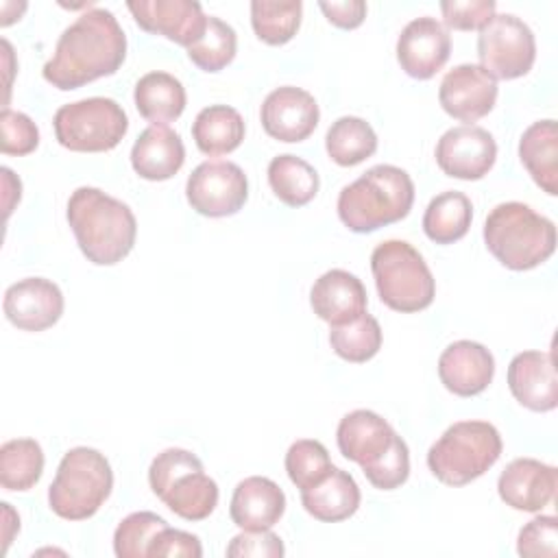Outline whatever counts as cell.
<instances>
[{
  "mask_svg": "<svg viewBox=\"0 0 558 558\" xmlns=\"http://www.w3.org/2000/svg\"><path fill=\"white\" fill-rule=\"evenodd\" d=\"M124 57L126 35L120 22L109 9L92 7L59 35L41 74L52 87L70 92L116 74Z\"/></svg>",
  "mask_w": 558,
  "mask_h": 558,
  "instance_id": "6da1fadb",
  "label": "cell"
},
{
  "mask_svg": "<svg viewBox=\"0 0 558 558\" xmlns=\"http://www.w3.org/2000/svg\"><path fill=\"white\" fill-rule=\"evenodd\" d=\"M65 216L81 253L96 266L122 262L135 244V214L98 187H76L68 198Z\"/></svg>",
  "mask_w": 558,
  "mask_h": 558,
  "instance_id": "7a4b0ae2",
  "label": "cell"
},
{
  "mask_svg": "<svg viewBox=\"0 0 558 558\" xmlns=\"http://www.w3.org/2000/svg\"><path fill=\"white\" fill-rule=\"evenodd\" d=\"M414 203V183L397 166L379 163L338 194V218L353 233H371L405 218Z\"/></svg>",
  "mask_w": 558,
  "mask_h": 558,
  "instance_id": "3957f363",
  "label": "cell"
},
{
  "mask_svg": "<svg viewBox=\"0 0 558 558\" xmlns=\"http://www.w3.org/2000/svg\"><path fill=\"white\" fill-rule=\"evenodd\" d=\"M488 253L510 270H532L556 251V225L519 201L499 203L484 222Z\"/></svg>",
  "mask_w": 558,
  "mask_h": 558,
  "instance_id": "277c9868",
  "label": "cell"
},
{
  "mask_svg": "<svg viewBox=\"0 0 558 558\" xmlns=\"http://www.w3.org/2000/svg\"><path fill=\"white\" fill-rule=\"evenodd\" d=\"M499 429L488 421H458L427 451L432 475L447 486H464L482 477L501 456Z\"/></svg>",
  "mask_w": 558,
  "mask_h": 558,
  "instance_id": "5b68a950",
  "label": "cell"
},
{
  "mask_svg": "<svg viewBox=\"0 0 558 558\" xmlns=\"http://www.w3.org/2000/svg\"><path fill=\"white\" fill-rule=\"evenodd\" d=\"M111 488L113 471L105 453L92 447H74L57 466L48 488V506L65 521H83L100 510Z\"/></svg>",
  "mask_w": 558,
  "mask_h": 558,
  "instance_id": "8992f818",
  "label": "cell"
},
{
  "mask_svg": "<svg viewBox=\"0 0 558 558\" xmlns=\"http://www.w3.org/2000/svg\"><path fill=\"white\" fill-rule=\"evenodd\" d=\"M371 272L381 303L401 314L432 305L436 279L423 255L405 240H384L371 253Z\"/></svg>",
  "mask_w": 558,
  "mask_h": 558,
  "instance_id": "52a82bcc",
  "label": "cell"
},
{
  "mask_svg": "<svg viewBox=\"0 0 558 558\" xmlns=\"http://www.w3.org/2000/svg\"><path fill=\"white\" fill-rule=\"evenodd\" d=\"M150 490L170 512L185 521H203L218 506V484L203 471V462L187 449L170 447L148 466Z\"/></svg>",
  "mask_w": 558,
  "mask_h": 558,
  "instance_id": "ba28073f",
  "label": "cell"
},
{
  "mask_svg": "<svg viewBox=\"0 0 558 558\" xmlns=\"http://www.w3.org/2000/svg\"><path fill=\"white\" fill-rule=\"evenodd\" d=\"M57 142L72 153L113 150L129 131L124 109L105 96L68 102L52 118Z\"/></svg>",
  "mask_w": 558,
  "mask_h": 558,
  "instance_id": "9c48e42d",
  "label": "cell"
},
{
  "mask_svg": "<svg viewBox=\"0 0 558 558\" xmlns=\"http://www.w3.org/2000/svg\"><path fill=\"white\" fill-rule=\"evenodd\" d=\"M477 59L495 81L525 76L536 59L532 28L512 13H495L493 20L480 28Z\"/></svg>",
  "mask_w": 558,
  "mask_h": 558,
  "instance_id": "30bf717a",
  "label": "cell"
},
{
  "mask_svg": "<svg viewBox=\"0 0 558 558\" xmlns=\"http://www.w3.org/2000/svg\"><path fill=\"white\" fill-rule=\"evenodd\" d=\"M185 196L192 209L201 216H233L248 198V179L233 161H203L187 177Z\"/></svg>",
  "mask_w": 558,
  "mask_h": 558,
  "instance_id": "8fae6325",
  "label": "cell"
},
{
  "mask_svg": "<svg viewBox=\"0 0 558 558\" xmlns=\"http://www.w3.org/2000/svg\"><path fill=\"white\" fill-rule=\"evenodd\" d=\"M438 168L462 181H477L490 172L497 159V144L493 135L475 124L447 129L434 150Z\"/></svg>",
  "mask_w": 558,
  "mask_h": 558,
  "instance_id": "7c38bea8",
  "label": "cell"
},
{
  "mask_svg": "<svg viewBox=\"0 0 558 558\" xmlns=\"http://www.w3.org/2000/svg\"><path fill=\"white\" fill-rule=\"evenodd\" d=\"M497 92V81L482 65L460 63L442 76L438 102L451 118L473 124L493 111Z\"/></svg>",
  "mask_w": 558,
  "mask_h": 558,
  "instance_id": "4fadbf2b",
  "label": "cell"
},
{
  "mask_svg": "<svg viewBox=\"0 0 558 558\" xmlns=\"http://www.w3.org/2000/svg\"><path fill=\"white\" fill-rule=\"evenodd\" d=\"M126 7L142 31L185 48L196 44L207 28L209 15L196 0H129Z\"/></svg>",
  "mask_w": 558,
  "mask_h": 558,
  "instance_id": "5bb4252c",
  "label": "cell"
},
{
  "mask_svg": "<svg viewBox=\"0 0 558 558\" xmlns=\"http://www.w3.org/2000/svg\"><path fill=\"white\" fill-rule=\"evenodd\" d=\"M259 120L272 140L294 144L314 133L320 120V109L310 92L294 85H283L264 98Z\"/></svg>",
  "mask_w": 558,
  "mask_h": 558,
  "instance_id": "9a60e30c",
  "label": "cell"
},
{
  "mask_svg": "<svg viewBox=\"0 0 558 558\" xmlns=\"http://www.w3.org/2000/svg\"><path fill=\"white\" fill-rule=\"evenodd\" d=\"M63 292L46 277H26L7 288L2 310L7 320L22 331H44L63 314Z\"/></svg>",
  "mask_w": 558,
  "mask_h": 558,
  "instance_id": "2e32d148",
  "label": "cell"
},
{
  "mask_svg": "<svg viewBox=\"0 0 558 558\" xmlns=\"http://www.w3.org/2000/svg\"><path fill=\"white\" fill-rule=\"evenodd\" d=\"M451 54V37L436 17L408 22L397 39V61L401 70L418 81L432 78Z\"/></svg>",
  "mask_w": 558,
  "mask_h": 558,
  "instance_id": "e0dca14e",
  "label": "cell"
},
{
  "mask_svg": "<svg viewBox=\"0 0 558 558\" xmlns=\"http://www.w3.org/2000/svg\"><path fill=\"white\" fill-rule=\"evenodd\" d=\"M558 471L536 458H514L497 480L501 501L521 512H541L556 497Z\"/></svg>",
  "mask_w": 558,
  "mask_h": 558,
  "instance_id": "ac0fdd59",
  "label": "cell"
},
{
  "mask_svg": "<svg viewBox=\"0 0 558 558\" xmlns=\"http://www.w3.org/2000/svg\"><path fill=\"white\" fill-rule=\"evenodd\" d=\"M399 434L373 410H353L344 414L336 429L340 453L360 464L362 473L373 469L395 445Z\"/></svg>",
  "mask_w": 558,
  "mask_h": 558,
  "instance_id": "d6986e66",
  "label": "cell"
},
{
  "mask_svg": "<svg viewBox=\"0 0 558 558\" xmlns=\"http://www.w3.org/2000/svg\"><path fill=\"white\" fill-rule=\"evenodd\" d=\"M512 397L532 412H551L558 405L554 351H521L508 364Z\"/></svg>",
  "mask_w": 558,
  "mask_h": 558,
  "instance_id": "ffe728a7",
  "label": "cell"
},
{
  "mask_svg": "<svg viewBox=\"0 0 558 558\" xmlns=\"http://www.w3.org/2000/svg\"><path fill=\"white\" fill-rule=\"evenodd\" d=\"M495 375L493 353L473 340L451 342L438 357V377L442 386L458 397L484 392Z\"/></svg>",
  "mask_w": 558,
  "mask_h": 558,
  "instance_id": "44dd1931",
  "label": "cell"
},
{
  "mask_svg": "<svg viewBox=\"0 0 558 558\" xmlns=\"http://www.w3.org/2000/svg\"><path fill=\"white\" fill-rule=\"evenodd\" d=\"M310 305L314 314L331 327L344 325L366 312V288L353 272L331 268L314 281L310 290Z\"/></svg>",
  "mask_w": 558,
  "mask_h": 558,
  "instance_id": "7402d4cb",
  "label": "cell"
},
{
  "mask_svg": "<svg viewBox=\"0 0 558 558\" xmlns=\"http://www.w3.org/2000/svg\"><path fill=\"white\" fill-rule=\"evenodd\" d=\"M283 512L286 495L270 477L251 475L233 488L229 517L240 530H270Z\"/></svg>",
  "mask_w": 558,
  "mask_h": 558,
  "instance_id": "603a6c76",
  "label": "cell"
},
{
  "mask_svg": "<svg viewBox=\"0 0 558 558\" xmlns=\"http://www.w3.org/2000/svg\"><path fill=\"white\" fill-rule=\"evenodd\" d=\"M185 163V146L166 124L146 126L131 148V166L146 181H168Z\"/></svg>",
  "mask_w": 558,
  "mask_h": 558,
  "instance_id": "cb8c5ba5",
  "label": "cell"
},
{
  "mask_svg": "<svg viewBox=\"0 0 558 558\" xmlns=\"http://www.w3.org/2000/svg\"><path fill=\"white\" fill-rule=\"evenodd\" d=\"M360 486L351 473L333 466L318 484L301 490V504L310 517L323 523H338L360 508Z\"/></svg>",
  "mask_w": 558,
  "mask_h": 558,
  "instance_id": "d4e9b609",
  "label": "cell"
},
{
  "mask_svg": "<svg viewBox=\"0 0 558 558\" xmlns=\"http://www.w3.org/2000/svg\"><path fill=\"white\" fill-rule=\"evenodd\" d=\"M519 159L534 183L549 196L558 194V126L556 120L532 122L519 140Z\"/></svg>",
  "mask_w": 558,
  "mask_h": 558,
  "instance_id": "484cf974",
  "label": "cell"
},
{
  "mask_svg": "<svg viewBox=\"0 0 558 558\" xmlns=\"http://www.w3.org/2000/svg\"><path fill=\"white\" fill-rule=\"evenodd\" d=\"M135 107L144 120L150 124L174 122L187 102L183 83L170 72H148L135 83L133 92Z\"/></svg>",
  "mask_w": 558,
  "mask_h": 558,
  "instance_id": "4316f807",
  "label": "cell"
},
{
  "mask_svg": "<svg viewBox=\"0 0 558 558\" xmlns=\"http://www.w3.org/2000/svg\"><path fill=\"white\" fill-rule=\"evenodd\" d=\"M244 120L229 105H209L192 122V137L203 155L218 157L233 153L244 140Z\"/></svg>",
  "mask_w": 558,
  "mask_h": 558,
  "instance_id": "83f0119b",
  "label": "cell"
},
{
  "mask_svg": "<svg viewBox=\"0 0 558 558\" xmlns=\"http://www.w3.org/2000/svg\"><path fill=\"white\" fill-rule=\"evenodd\" d=\"M473 220V205L466 194L447 190L436 194L423 214V231L436 244L462 240Z\"/></svg>",
  "mask_w": 558,
  "mask_h": 558,
  "instance_id": "f1b7e54d",
  "label": "cell"
},
{
  "mask_svg": "<svg viewBox=\"0 0 558 558\" xmlns=\"http://www.w3.org/2000/svg\"><path fill=\"white\" fill-rule=\"evenodd\" d=\"M268 185L272 194L288 207L307 205L320 187L318 172L296 155H277L268 163Z\"/></svg>",
  "mask_w": 558,
  "mask_h": 558,
  "instance_id": "f546056e",
  "label": "cell"
},
{
  "mask_svg": "<svg viewBox=\"0 0 558 558\" xmlns=\"http://www.w3.org/2000/svg\"><path fill=\"white\" fill-rule=\"evenodd\" d=\"M325 148L333 163L351 168L375 155L377 135L364 118L342 116L327 129Z\"/></svg>",
  "mask_w": 558,
  "mask_h": 558,
  "instance_id": "4dcf8cb0",
  "label": "cell"
},
{
  "mask_svg": "<svg viewBox=\"0 0 558 558\" xmlns=\"http://www.w3.org/2000/svg\"><path fill=\"white\" fill-rule=\"evenodd\" d=\"M44 473V451L33 438H13L0 447V484L4 490H28Z\"/></svg>",
  "mask_w": 558,
  "mask_h": 558,
  "instance_id": "1f68e13d",
  "label": "cell"
},
{
  "mask_svg": "<svg viewBox=\"0 0 558 558\" xmlns=\"http://www.w3.org/2000/svg\"><path fill=\"white\" fill-rule=\"evenodd\" d=\"M303 15L301 0H253L251 2V26L268 46L288 44L299 26Z\"/></svg>",
  "mask_w": 558,
  "mask_h": 558,
  "instance_id": "d6a6232c",
  "label": "cell"
},
{
  "mask_svg": "<svg viewBox=\"0 0 558 558\" xmlns=\"http://www.w3.org/2000/svg\"><path fill=\"white\" fill-rule=\"evenodd\" d=\"M329 344L338 357L353 364H362L379 353L381 327L375 316L364 312L360 318L351 323L333 325L329 331Z\"/></svg>",
  "mask_w": 558,
  "mask_h": 558,
  "instance_id": "836d02e7",
  "label": "cell"
},
{
  "mask_svg": "<svg viewBox=\"0 0 558 558\" xmlns=\"http://www.w3.org/2000/svg\"><path fill=\"white\" fill-rule=\"evenodd\" d=\"M238 50V35L231 24L209 15L203 37L187 48L190 61L203 72H220L227 68Z\"/></svg>",
  "mask_w": 558,
  "mask_h": 558,
  "instance_id": "e575fe53",
  "label": "cell"
},
{
  "mask_svg": "<svg viewBox=\"0 0 558 558\" xmlns=\"http://www.w3.org/2000/svg\"><path fill=\"white\" fill-rule=\"evenodd\" d=\"M283 464H286V473H288L290 482L299 490L312 488L333 469L325 445L318 440H312V438H301V440L292 442L286 451Z\"/></svg>",
  "mask_w": 558,
  "mask_h": 558,
  "instance_id": "d590c367",
  "label": "cell"
},
{
  "mask_svg": "<svg viewBox=\"0 0 558 558\" xmlns=\"http://www.w3.org/2000/svg\"><path fill=\"white\" fill-rule=\"evenodd\" d=\"M168 527L166 519L150 512L140 510L124 517L113 532V551L118 558H144L148 556V547L153 538Z\"/></svg>",
  "mask_w": 558,
  "mask_h": 558,
  "instance_id": "8d00e7d4",
  "label": "cell"
},
{
  "mask_svg": "<svg viewBox=\"0 0 558 558\" xmlns=\"http://www.w3.org/2000/svg\"><path fill=\"white\" fill-rule=\"evenodd\" d=\"M517 554L525 558H554L558 554V519L538 514L527 521L517 536Z\"/></svg>",
  "mask_w": 558,
  "mask_h": 558,
  "instance_id": "74e56055",
  "label": "cell"
},
{
  "mask_svg": "<svg viewBox=\"0 0 558 558\" xmlns=\"http://www.w3.org/2000/svg\"><path fill=\"white\" fill-rule=\"evenodd\" d=\"M39 146L37 124L22 111L2 109L0 116V150L4 155L24 157Z\"/></svg>",
  "mask_w": 558,
  "mask_h": 558,
  "instance_id": "f35d334b",
  "label": "cell"
},
{
  "mask_svg": "<svg viewBox=\"0 0 558 558\" xmlns=\"http://www.w3.org/2000/svg\"><path fill=\"white\" fill-rule=\"evenodd\" d=\"M366 480L379 490H395L408 482L410 475V449L405 440L399 436L390 451L368 471H364Z\"/></svg>",
  "mask_w": 558,
  "mask_h": 558,
  "instance_id": "ab89813d",
  "label": "cell"
},
{
  "mask_svg": "<svg viewBox=\"0 0 558 558\" xmlns=\"http://www.w3.org/2000/svg\"><path fill=\"white\" fill-rule=\"evenodd\" d=\"M493 0H445L440 2L442 22L453 31H480L495 15Z\"/></svg>",
  "mask_w": 558,
  "mask_h": 558,
  "instance_id": "60d3db41",
  "label": "cell"
},
{
  "mask_svg": "<svg viewBox=\"0 0 558 558\" xmlns=\"http://www.w3.org/2000/svg\"><path fill=\"white\" fill-rule=\"evenodd\" d=\"M286 547L270 530H242L227 545L229 558H281Z\"/></svg>",
  "mask_w": 558,
  "mask_h": 558,
  "instance_id": "b9f144b4",
  "label": "cell"
},
{
  "mask_svg": "<svg viewBox=\"0 0 558 558\" xmlns=\"http://www.w3.org/2000/svg\"><path fill=\"white\" fill-rule=\"evenodd\" d=\"M148 556L150 558H201L203 556V547L196 534L183 532V530H174V527H163L150 543L148 547Z\"/></svg>",
  "mask_w": 558,
  "mask_h": 558,
  "instance_id": "7bdbcfd3",
  "label": "cell"
},
{
  "mask_svg": "<svg viewBox=\"0 0 558 558\" xmlns=\"http://www.w3.org/2000/svg\"><path fill=\"white\" fill-rule=\"evenodd\" d=\"M318 9L325 13L327 22L353 31L357 28L366 17V2L362 0H342V2H318Z\"/></svg>",
  "mask_w": 558,
  "mask_h": 558,
  "instance_id": "ee69618b",
  "label": "cell"
},
{
  "mask_svg": "<svg viewBox=\"0 0 558 558\" xmlns=\"http://www.w3.org/2000/svg\"><path fill=\"white\" fill-rule=\"evenodd\" d=\"M2 183H4V211L7 216L13 211L15 203H20V196H22V183L17 177H13L11 168H2Z\"/></svg>",
  "mask_w": 558,
  "mask_h": 558,
  "instance_id": "f6af8a7d",
  "label": "cell"
},
{
  "mask_svg": "<svg viewBox=\"0 0 558 558\" xmlns=\"http://www.w3.org/2000/svg\"><path fill=\"white\" fill-rule=\"evenodd\" d=\"M2 510H4V545H2V554L9 549V543L13 538V534L20 530V517L13 512L11 504H2Z\"/></svg>",
  "mask_w": 558,
  "mask_h": 558,
  "instance_id": "bcb514c9",
  "label": "cell"
}]
</instances>
